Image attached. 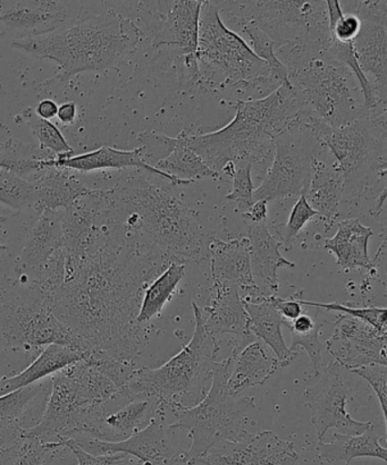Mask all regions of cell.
Listing matches in <instances>:
<instances>
[{"label":"cell","instance_id":"6da1fadb","mask_svg":"<svg viewBox=\"0 0 387 465\" xmlns=\"http://www.w3.org/2000/svg\"><path fill=\"white\" fill-rule=\"evenodd\" d=\"M88 207V234L66 258L65 280L45 304L75 337L84 361L134 366L149 339V325L136 321L144 292L171 263L102 203Z\"/></svg>","mask_w":387,"mask_h":465},{"label":"cell","instance_id":"7a4b0ae2","mask_svg":"<svg viewBox=\"0 0 387 465\" xmlns=\"http://www.w3.org/2000/svg\"><path fill=\"white\" fill-rule=\"evenodd\" d=\"M104 198L123 226L168 263L186 266L209 257L213 236L198 213L168 186L150 182L140 170L104 191Z\"/></svg>","mask_w":387,"mask_h":465},{"label":"cell","instance_id":"3957f363","mask_svg":"<svg viewBox=\"0 0 387 465\" xmlns=\"http://www.w3.org/2000/svg\"><path fill=\"white\" fill-rule=\"evenodd\" d=\"M235 117L223 129L202 135L189 132L186 143L220 174L227 163L247 161L263 180L275 156V141L300 130L303 104L290 82L261 99L238 100ZM222 180V179H221Z\"/></svg>","mask_w":387,"mask_h":465},{"label":"cell","instance_id":"277c9868","mask_svg":"<svg viewBox=\"0 0 387 465\" xmlns=\"http://www.w3.org/2000/svg\"><path fill=\"white\" fill-rule=\"evenodd\" d=\"M140 41L135 23L109 9L97 15L85 13L47 34L22 36L13 45L31 56L56 63L55 79L67 81L80 73L120 66L134 54Z\"/></svg>","mask_w":387,"mask_h":465},{"label":"cell","instance_id":"5b68a950","mask_svg":"<svg viewBox=\"0 0 387 465\" xmlns=\"http://www.w3.org/2000/svg\"><path fill=\"white\" fill-rule=\"evenodd\" d=\"M52 391L40 420L22 432L43 444L64 448L70 440L94 439L99 422L116 405L131 400L95 366L84 361L71 364L52 376Z\"/></svg>","mask_w":387,"mask_h":465},{"label":"cell","instance_id":"8992f818","mask_svg":"<svg viewBox=\"0 0 387 465\" xmlns=\"http://www.w3.org/2000/svg\"><path fill=\"white\" fill-rule=\"evenodd\" d=\"M329 48L286 45L275 48V54L286 67L304 111L332 129H339L361 120L368 112L356 76L331 56Z\"/></svg>","mask_w":387,"mask_h":465},{"label":"cell","instance_id":"52a82bcc","mask_svg":"<svg viewBox=\"0 0 387 465\" xmlns=\"http://www.w3.org/2000/svg\"><path fill=\"white\" fill-rule=\"evenodd\" d=\"M193 309V339L162 367L136 369L126 385L132 398L156 399L167 412L176 408H193L207 395L221 345L204 328L202 309L195 302Z\"/></svg>","mask_w":387,"mask_h":465},{"label":"cell","instance_id":"ba28073f","mask_svg":"<svg viewBox=\"0 0 387 465\" xmlns=\"http://www.w3.org/2000/svg\"><path fill=\"white\" fill-rule=\"evenodd\" d=\"M195 57L207 90L232 88L272 94L280 88L271 79L267 63L258 58L235 31L227 27L218 2L208 0L203 4Z\"/></svg>","mask_w":387,"mask_h":465},{"label":"cell","instance_id":"9c48e42d","mask_svg":"<svg viewBox=\"0 0 387 465\" xmlns=\"http://www.w3.org/2000/svg\"><path fill=\"white\" fill-rule=\"evenodd\" d=\"M232 358L218 361L213 382L202 402L193 408L171 410L175 421L168 428L189 432L191 446L185 450L184 463L194 465L212 446L221 441H241L249 439L254 420L250 416L256 404L253 398L231 395L227 390Z\"/></svg>","mask_w":387,"mask_h":465},{"label":"cell","instance_id":"30bf717a","mask_svg":"<svg viewBox=\"0 0 387 465\" xmlns=\"http://www.w3.org/2000/svg\"><path fill=\"white\" fill-rule=\"evenodd\" d=\"M344 176L348 203L386 177V109L368 112L352 124L332 129L320 141Z\"/></svg>","mask_w":387,"mask_h":465},{"label":"cell","instance_id":"8fae6325","mask_svg":"<svg viewBox=\"0 0 387 465\" xmlns=\"http://www.w3.org/2000/svg\"><path fill=\"white\" fill-rule=\"evenodd\" d=\"M227 23L252 22L281 45L330 47V25L326 2L313 0H263L218 2Z\"/></svg>","mask_w":387,"mask_h":465},{"label":"cell","instance_id":"7c38bea8","mask_svg":"<svg viewBox=\"0 0 387 465\" xmlns=\"http://www.w3.org/2000/svg\"><path fill=\"white\" fill-rule=\"evenodd\" d=\"M0 341L12 350L57 344L80 351L75 337L50 312L44 296L26 285L11 298L0 292Z\"/></svg>","mask_w":387,"mask_h":465},{"label":"cell","instance_id":"4fadbf2b","mask_svg":"<svg viewBox=\"0 0 387 465\" xmlns=\"http://www.w3.org/2000/svg\"><path fill=\"white\" fill-rule=\"evenodd\" d=\"M303 396L304 404L311 410L318 441L325 440L332 428L343 435H361L372 426V422L358 421L350 416L347 405L352 399V391L338 362L327 364L320 373V381L308 387Z\"/></svg>","mask_w":387,"mask_h":465},{"label":"cell","instance_id":"5bb4252c","mask_svg":"<svg viewBox=\"0 0 387 465\" xmlns=\"http://www.w3.org/2000/svg\"><path fill=\"white\" fill-rule=\"evenodd\" d=\"M289 140L277 138L275 156L270 170L261 181V185L253 191V203L259 200H273L295 197L306 193L312 176L313 158L320 152L312 140L306 143L294 140L293 132L288 134Z\"/></svg>","mask_w":387,"mask_h":465},{"label":"cell","instance_id":"9a60e30c","mask_svg":"<svg viewBox=\"0 0 387 465\" xmlns=\"http://www.w3.org/2000/svg\"><path fill=\"white\" fill-rule=\"evenodd\" d=\"M172 431L165 425V416H159L144 430L130 439L116 443L89 437L72 440L91 455L123 453L138 460L144 465H175L184 463L185 450L173 440Z\"/></svg>","mask_w":387,"mask_h":465},{"label":"cell","instance_id":"2e32d148","mask_svg":"<svg viewBox=\"0 0 387 465\" xmlns=\"http://www.w3.org/2000/svg\"><path fill=\"white\" fill-rule=\"evenodd\" d=\"M362 22L352 45L363 74H372L374 88L382 102L386 103L387 84V2H357L353 12ZM367 76V75H366Z\"/></svg>","mask_w":387,"mask_h":465},{"label":"cell","instance_id":"e0dca14e","mask_svg":"<svg viewBox=\"0 0 387 465\" xmlns=\"http://www.w3.org/2000/svg\"><path fill=\"white\" fill-rule=\"evenodd\" d=\"M386 336L387 331L343 314L336 321L325 348L335 362L352 371L374 364L387 366Z\"/></svg>","mask_w":387,"mask_h":465},{"label":"cell","instance_id":"ac0fdd59","mask_svg":"<svg viewBox=\"0 0 387 465\" xmlns=\"http://www.w3.org/2000/svg\"><path fill=\"white\" fill-rule=\"evenodd\" d=\"M298 459L293 441L281 440L274 432L263 430L244 440L221 441L212 446L195 464L295 465Z\"/></svg>","mask_w":387,"mask_h":465},{"label":"cell","instance_id":"d6986e66","mask_svg":"<svg viewBox=\"0 0 387 465\" xmlns=\"http://www.w3.org/2000/svg\"><path fill=\"white\" fill-rule=\"evenodd\" d=\"M213 284L234 286L241 299L257 303L266 299L254 284L248 237L230 241L212 240L208 246Z\"/></svg>","mask_w":387,"mask_h":465},{"label":"cell","instance_id":"ffe728a7","mask_svg":"<svg viewBox=\"0 0 387 465\" xmlns=\"http://www.w3.org/2000/svg\"><path fill=\"white\" fill-rule=\"evenodd\" d=\"M52 385V381H43L0 395V449L13 443L23 431L39 422Z\"/></svg>","mask_w":387,"mask_h":465},{"label":"cell","instance_id":"44dd1931","mask_svg":"<svg viewBox=\"0 0 387 465\" xmlns=\"http://www.w3.org/2000/svg\"><path fill=\"white\" fill-rule=\"evenodd\" d=\"M204 312L203 326L213 337L216 339L217 336L227 334L243 339L241 345L233 349L241 350L257 340L250 330V318L243 300L234 286L213 284L211 299Z\"/></svg>","mask_w":387,"mask_h":465},{"label":"cell","instance_id":"7402d4cb","mask_svg":"<svg viewBox=\"0 0 387 465\" xmlns=\"http://www.w3.org/2000/svg\"><path fill=\"white\" fill-rule=\"evenodd\" d=\"M166 13L156 12L154 17V47L168 45L179 49L181 56L195 54L198 48L199 18L203 0L167 2Z\"/></svg>","mask_w":387,"mask_h":465},{"label":"cell","instance_id":"603a6c76","mask_svg":"<svg viewBox=\"0 0 387 465\" xmlns=\"http://www.w3.org/2000/svg\"><path fill=\"white\" fill-rule=\"evenodd\" d=\"M26 180L35 186L34 208L39 213L71 208L93 191L85 185L82 173L66 167L44 166Z\"/></svg>","mask_w":387,"mask_h":465},{"label":"cell","instance_id":"cb8c5ba5","mask_svg":"<svg viewBox=\"0 0 387 465\" xmlns=\"http://www.w3.org/2000/svg\"><path fill=\"white\" fill-rule=\"evenodd\" d=\"M248 231L250 259L254 284L265 298L274 296L279 291L280 268H295L297 264L285 259L280 252L281 242L268 231L266 223H243Z\"/></svg>","mask_w":387,"mask_h":465},{"label":"cell","instance_id":"d4e9b609","mask_svg":"<svg viewBox=\"0 0 387 465\" xmlns=\"http://www.w3.org/2000/svg\"><path fill=\"white\" fill-rule=\"evenodd\" d=\"M59 166L71 168L76 172L85 173L114 168V170H125V168H138L140 171L150 173V174L161 177L172 185H188L184 182L174 179L170 175L164 174L157 168L147 165L141 156V148L134 150H120L112 147H104L94 150L88 153L72 156L66 159L48 158L40 162V167Z\"/></svg>","mask_w":387,"mask_h":465},{"label":"cell","instance_id":"484cf974","mask_svg":"<svg viewBox=\"0 0 387 465\" xmlns=\"http://www.w3.org/2000/svg\"><path fill=\"white\" fill-rule=\"evenodd\" d=\"M231 358L233 371H230L227 390L234 396L265 384L280 367L274 352L261 340L241 350H232Z\"/></svg>","mask_w":387,"mask_h":465},{"label":"cell","instance_id":"4316f807","mask_svg":"<svg viewBox=\"0 0 387 465\" xmlns=\"http://www.w3.org/2000/svg\"><path fill=\"white\" fill-rule=\"evenodd\" d=\"M165 414L166 410L158 400L136 396L104 417L95 430L94 440L111 443L125 440Z\"/></svg>","mask_w":387,"mask_h":465},{"label":"cell","instance_id":"83f0119b","mask_svg":"<svg viewBox=\"0 0 387 465\" xmlns=\"http://www.w3.org/2000/svg\"><path fill=\"white\" fill-rule=\"evenodd\" d=\"M67 21V7L63 2H5L0 14V27L27 31L39 35L54 31Z\"/></svg>","mask_w":387,"mask_h":465},{"label":"cell","instance_id":"f1b7e54d","mask_svg":"<svg viewBox=\"0 0 387 465\" xmlns=\"http://www.w3.org/2000/svg\"><path fill=\"white\" fill-rule=\"evenodd\" d=\"M344 193V176L338 163L332 165L322 161L320 153L313 158L312 176L304 193L309 206L320 213L330 229L340 216V206Z\"/></svg>","mask_w":387,"mask_h":465},{"label":"cell","instance_id":"f546056e","mask_svg":"<svg viewBox=\"0 0 387 465\" xmlns=\"http://www.w3.org/2000/svg\"><path fill=\"white\" fill-rule=\"evenodd\" d=\"M374 235L372 229L362 225L357 218L339 223L338 232L331 239H326L324 248L336 259V264L344 272L366 269L374 271L377 260L370 258L368 245Z\"/></svg>","mask_w":387,"mask_h":465},{"label":"cell","instance_id":"4dcf8cb0","mask_svg":"<svg viewBox=\"0 0 387 465\" xmlns=\"http://www.w3.org/2000/svg\"><path fill=\"white\" fill-rule=\"evenodd\" d=\"M82 360H85V355L80 351L64 345H48L25 371L13 377L0 378V395L43 381L45 377L53 376Z\"/></svg>","mask_w":387,"mask_h":465},{"label":"cell","instance_id":"1f68e13d","mask_svg":"<svg viewBox=\"0 0 387 465\" xmlns=\"http://www.w3.org/2000/svg\"><path fill=\"white\" fill-rule=\"evenodd\" d=\"M383 437L377 435L374 427H371L361 435H343L336 432L334 440L326 443L318 441L316 452L322 462H345L352 465L354 459L375 458L387 462V450L382 445Z\"/></svg>","mask_w":387,"mask_h":465},{"label":"cell","instance_id":"d6a6232c","mask_svg":"<svg viewBox=\"0 0 387 465\" xmlns=\"http://www.w3.org/2000/svg\"><path fill=\"white\" fill-rule=\"evenodd\" d=\"M244 308L250 318V330L257 340H261L274 352L279 360L280 367H288L298 357L286 345L282 326L283 318L273 303L271 298H266L261 302L252 303L243 301Z\"/></svg>","mask_w":387,"mask_h":465},{"label":"cell","instance_id":"836d02e7","mask_svg":"<svg viewBox=\"0 0 387 465\" xmlns=\"http://www.w3.org/2000/svg\"><path fill=\"white\" fill-rule=\"evenodd\" d=\"M189 132L184 130L176 136L174 148L166 158L158 162L154 168L164 174L174 177V179L193 184L204 177L213 180H221L220 174L206 165V163L198 156L186 143V136Z\"/></svg>","mask_w":387,"mask_h":465},{"label":"cell","instance_id":"e575fe53","mask_svg":"<svg viewBox=\"0 0 387 465\" xmlns=\"http://www.w3.org/2000/svg\"><path fill=\"white\" fill-rule=\"evenodd\" d=\"M184 264L172 262L161 275L154 278L144 292L136 321L148 325L152 319L158 317L175 294L176 287L184 280Z\"/></svg>","mask_w":387,"mask_h":465},{"label":"cell","instance_id":"d590c367","mask_svg":"<svg viewBox=\"0 0 387 465\" xmlns=\"http://www.w3.org/2000/svg\"><path fill=\"white\" fill-rule=\"evenodd\" d=\"M62 448L43 444L21 434L13 443L0 449V465H53V454Z\"/></svg>","mask_w":387,"mask_h":465},{"label":"cell","instance_id":"8d00e7d4","mask_svg":"<svg viewBox=\"0 0 387 465\" xmlns=\"http://www.w3.org/2000/svg\"><path fill=\"white\" fill-rule=\"evenodd\" d=\"M21 123L30 127L32 134L38 140L41 152H52L57 159H66L74 156V150L71 148L58 127L50 121L41 120L35 115L34 108H27L20 115Z\"/></svg>","mask_w":387,"mask_h":465},{"label":"cell","instance_id":"74e56055","mask_svg":"<svg viewBox=\"0 0 387 465\" xmlns=\"http://www.w3.org/2000/svg\"><path fill=\"white\" fill-rule=\"evenodd\" d=\"M247 34L253 45V52L270 67L271 79L277 86L289 82L288 71L275 54L276 44L265 32L259 29L252 22H240L234 25Z\"/></svg>","mask_w":387,"mask_h":465},{"label":"cell","instance_id":"f35d334b","mask_svg":"<svg viewBox=\"0 0 387 465\" xmlns=\"http://www.w3.org/2000/svg\"><path fill=\"white\" fill-rule=\"evenodd\" d=\"M35 203V186L29 180L16 173L0 170V204L20 212Z\"/></svg>","mask_w":387,"mask_h":465},{"label":"cell","instance_id":"ab89813d","mask_svg":"<svg viewBox=\"0 0 387 465\" xmlns=\"http://www.w3.org/2000/svg\"><path fill=\"white\" fill-rule=\"evenodd\" d=\"M21 143L14 139H8L0 150V170L16 173L26 177L40 170V162L43 159L52 158L47 153L38 150L36 153H29V147L20 148Z\"/></svg>","mask_w":387,"mask_h":465},{"label":"cell","instance_id":"60d3db41","mask_svg":"<svg viewBox=\"0 0 387 465\" xmlns=\"http://www.w3.org/2000/svg\"><path fill=\"white\" fill-rule=\"evenodd\" d=\"M327 14H329L331 40L339 43H353L362 22L354 13L344 14L339 0H327Z\"/></svg>","mask_w":387,"mask_h":465},{"label":"cell","instance_id":"b9f144b4","mask_svg":"<svg viewBox=\"0 0 387 465\" xmlns=\"http://www.w3.org/2000/svg\"><path fill=\"white\" fill-rule=\"evenodd\" d=\"M298 301L303 305H307V307L324 309L327 310V312H342L345 316L358 319V321L366 322L368 325L376 328V330L387 331L386 308H353L352 305L338 302H315V301L303 299V295L299 296Z\"/></svg>","mask_w":387,"mask_h":465},{"label":"cell","instance_id":"7bdbcfd3","mask_svg":"<svg viewBox=\"0 0 387 465\" xmlns=\"http://www.w3.org/2000/svg\"><path fill=\"white\" fill-rule=\"evenodd\" d=\"M233 190L226 195L225 200L236 203V211L247 213L253 204V166L247 161L235 163V174L232 177Z\"/></svg>","mask_w":387,"mask_h":465},{"label":"cell","instance_id":"ee69618b","mask_svg":"<svg viewBox=\"0 0 387 465\" xmlns=\"http://www.w3.org/2000/svg\"><path fill=\"white\" fill-rule=\"evenodd\" d=\"M315 217H321L320 213L309 206L304 194L300 195L297 203L294 204L293 211H291L289 221L284 227L281 241L282 248L285 251L293 249V242L297 239L300 232Z\"/></svg>","mask_w":387,"mask_h":465},{"label":"cell","instance_id":"f6af8a7d","mask_svg":"<svg viewBox=\"0 0 387 465\" xmlns=\"http://www.w3.org/2000/svg\"><path fill=\"white\" fill-rule=\"evenodd\" d=\"M138 141L141 143L143 161L153 167L166 158L176 143V138H168L166 135L147 131L139 134Z\"/></svg>","mask_w":387,"mask_h":465},{"label":"cell","instance_id":"bcb514c9","mask_svg":"<svg viewBox=\"0 0 387 465\" xmlns=\"http://www.w3.org/2000/svg\"><path fill=\"white\" fill-rule=\"evenodd\" d=\"M322 328V322L313 328V331L307 334L298 335L291 334L293 336V344H291V351L298 353L299 349L306 351L309 358H311V364L315 375L320 376L321 364H322V351L324 349V344L321 341V331Z\"/></svg>","mask_w":387,"mask_h":465},{"label":"cell","instance_id":"7dc6e473","mask_svg":"<svg viewBox=\"0 0 387 465\" xmlns=\"http://www.w3.org/2000/svg\"><path fill=\"white\" fill-rule=\"evenodd\" d=\"M387 366H368L352 371L374 390L377 399L381 404L382 412H383L384 425L386 426V407H387Z\"/></svg>","mask_w":387,"mask_h":465},{"label":"cell","instance_id":"c3c4849f","mask_svg":"<svg viewBox=\"0 0 387 465\" xmlns=\"http://www.w3.org/2000/svg\"><path fill=\"white\" fill-rule=\"evenodd\" d=\"M64 448L71 450L77 460V465H120L125 461L127 455L123 453L112 455H91L82 450L74 440H67L63 444Z\"/></svg>","mask_w":387,"mask_h":465},{"label":"cell","instance_id":"681fc988","mask_svg":"<svg viewBox=\"0 0 387 465\" xmlns=\"http://www.w3.org/2000/svg\"><path fill=\"white\" fill-rule=\"evenodd\" d=\"M303 294V291L300 290L298 293L290 296L289 299H282L279 296H272L273 303H274L277 312H280L283 322H293L303 312V305L299 302L298 298Z\"/></svg>","mask_w":387,"mask_h":465},{"label":"cell","instance_id":"f907efd6","mask_svg":"<svg viewBox=\"0 0 387 465\" xmlns=\"http://www.w3.org/2000/svg\"><path fill=\"white\" fill-rule=\"evenodd\" d=\"M267 204L266 200H259V202L253 203L252 208L247 213H241L243 223H253V224H259V223H266L267 220Z\"/></svg>","mask_w":387,"mask_h":465},{"label":"cell","instance_id":"816d5d0a","mask_svg":"<svg viewBox=\"0 0 387 465\" xmlns=\"http://www.w3.org/2000/svg\"><path fill=\"white\" fill-rule=\"evenodd\" d=\"M35 115L41 120L50 121L57 116L58 104L54 100L44 99L34 108Z\"/></svg>","mask_w":387,"mask_h":465},{"label":"cell","instance_id":"f5cc1de1","mask_svg":"<svg viewBox=\"0 0 387 465\" xmlns=\"http://www.w3.org/2000/svg\"><path fill=\"white\" fill-rule=\"evenodd\" d=\"M77 115L76 104L68 102L58 106L57 120L64 125H71L75 122Z\"/></svg>","mask_w":387,"mask_h":465},{"label":"cell","instance_id":"db71d44e","mask_svg":"<svg viewBox=\"0 0 387 465\" xmlns=\"http://www.w3.org/2000/svg\"><path fill=\"white\" fill-rule=\"evenodd\" d=\"M14 216L8 217V216H0V225L5 224V223H7L9 220H12ZM6 250V246H5L2 243V240H0V251Z\"/></svg>","mask_w":387,"mask_h":465}]
</instances>
